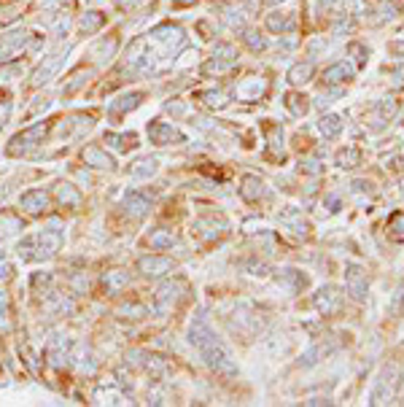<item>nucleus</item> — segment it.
<instances>
[{
  "label": "nucleus",
  "mask_w": 404,
  "mask_h": 407,
  "mask_svg": "<svg viewBox=\"0 0 404 407\" xmlns=\"http://www.w3.org/2000/svg\"><path fill=\"white\" fill-rule=\"evenodd\" d=\"M189 343L200 351V356L205 359V364H208L213 373L226 375V377L237 375V364L232 362V356H229V351L224 348V343L213 335V329H211V324L205 321V315H197V318L191 321V326H189Z\"/></svg>",
  "instance_id": "nucleus-1"
},
{
  "label": "nucleus",
  "mask_w": 404,
  "mask_h": 407,
  "mask_svg": "<svg viewBox=\"0 0 404 407\" xmlns=\"http://www.w3.org/2000/svg\"><path fill=\"white\" fill-rule=\"evenodd\" d=\"M399 386H402V367L396 364V362H391V364H385L383 370H380V375L374 380V388L372 394H370V402L367 405H388L394 397H396V391H399Z\"/></svg>",
  "instance_id": "nucleus-2"
},
{
  "label": "nucleus",
  "mask_w": 404,
  "mask_h": 407,
  "mask_svg": "<svg viewBox=\"0 0 404 407\" xmlns=\"http://www.w3.org/2000/svg\"><path fill=\"white\" fill-rule=\"evenodd\" d=\"M35 46V38L28 30H11L0 35V63H8L14 57H19L22 52H28Z\"/></svg>",
  "instance_id": "nucleus-3"
},
{
  "label": "nucleus",
  "mask_w": 404,
  "mask_h": 407,
  "mask_svg": "<svg viewBox=\"0 0 404 407\" xmlns=\"http://www.w3.org/2000/svg\"><path fill=\"white\" fill-rule=\"evenodd\" d=\"M149 41L154 43L156 49L164 52V57H173V54L184 46V30H181L178 25H159V28L151 30Z\"/></svg>",
  "instance_id": "nucleus-4"
},
{
  "label": "nucleus",
  "mask_w": 404,
  "mask_h": 407,
  "mask_svg": "<svg viewBox=\"0 0 404 407\" xmlns=\"http://www.w3.org/2000/svg\"><path fill=\"white\" fill-rule=\"evenodd\" d=\"M342 302H345V294H342V289H340V286H332V283L321 286V289H318V294H315V300H312L315 311L323 315V318H332V315L340 313Z\"/></svg>",
  "instance_id": "nucleus-5"
},
{
  "label": "nucleus",
  "mask_w": 404,
  "mask_h": 407,
  "mask_svg": "<svg viewBox=\"0 0 404 407\" xmlns=\"http://www.w3.org/2000/svg\"><path fill=\"white\" fill-rule=\"evenodd\" d=\"M345 289L356 302H367L370 297V283H367V273L361 264H348L345 267Z\"/></svg>",
  "instance_id": "nucleus-6"
},
{
  "label": "nucleus",
  "mask_w": 404,
  "mask_h": 407,
  "mask_svg": "<svg viewBox=\"0 0 404 407\" xmlns=\"http://www.w3.org/2000/svg\"><path fill=\"white\" fill-rule=\"evenodd\" d=\"M187 294V283L184 281H167L159 286L156 291V311L159 313H170Z\"/></svg>",
  "instance_id": "nucleus-7"
},
{
  "label": "nucleus",
  "mask_w": 404,
  "mask_h": 407,
  "mask_svg": "<svg viewBox=\"0 0 404 407\" xmlns=\"http://www.w3.org/2000/svg\"><path fill=\"white\" fill-rule=\"evenodd\" d=\"M278 224L283 229H288L291 235H297V238H308V235H310V221L305 219V213H302L299 208H294V205H286V208L280 211Z\"/></svg>",
  "instance_id": "nucleus-8"
},
{
  "label": "nucleus",
  "mask_w": 404,
  "mask_h": 407,
  "mask_svg": "<svg viewBox=\"0 0 404 407\" xmlns=\"http://www.w3.org/2000/svg\"><path fill=\"white\" fill-rule=\"evenodd\" d=\"M138 270L146 275V278H162L167 273L176 270V262L170 256H159V253H146L138 259Z\"/></svg>",
  "instance_id": "nucleus-9"
},
{
  "label": "nucleus",
  "mask_w": 404,
  "mask_h": 407,
  "mask_svg": "<svg viewBox=\"0 0 404 407\" xmlns=\"http://www.w3.org/2000/svg\"><path fill=\"white\" fill-rule=\"evenodd\" d=\"M65 60H67V52L52 54V57H43V63L32 70V87H43V84H49V81L63 70Z\"/></svg>",
  "instance_id": "nucleus-10"
},
{
  "label": "nucleus",
  "mask_w": 404,
  "mask_h": 407,
  "mask_svg": "<svg viewBox=\"0 0 404 407\" xmlns=\"http://www.w3.org/2000/svg\"><path fill=\"white\" fill-rule=\"evenodd\" d=\"M149 138L156 146H176V143H187V135L178 127L167 125V122H151L149 125Z\"/></svg>",
  "instance_id": "nucleus-11"
},
{
  "label": "nucleus",
  "mask_w": 404,
  "mask_h": 407,
  "mask_svg": "<svg viewBox=\"0 0 404 407\" xmlns=\"http://www.w3.org/2000/svg\"><path fill=\"white\" fill-rule=\"evenodd\" d=\"M43 135H46V125H35V127H30V129H25L22 135H17V138L11 140V146H8V154H11V157L28 154L32 146H38V143L43 140Z\"/></svg>",
  "instance_id": "nucleus-12"
},
{
  "label": "nucleus",
  "mask_w": 404,
  "mask_h": 407,
  "mask_svg": "<svg viewBox=\"0 0 404 407\" xmlns=\"http://www.w3.org/2000/svg\"><path fill=\"white\" fill-rule=\"evenodd\" d=\"M356 76V67L348 63H334L323 70V87H340V84H348L350 79Z\"/></svg>",
  "instance_id": "nucleus-13"
},
{
  "label": "nucleus",
  "mask_w": 404,
  "mask_h": 407,
  "mask_svg": "<svg viewBox=\"0 0 404 407\" xmlns=\"http://www.w3.org/2000/svg\"><path fill=\"white\" fill-rule=\"evenodd\" d=\"M370 22L372 25H385V22H394L399 14H402V6L396 0H380L374 8H370Z\"/></svg>",
  "instance_id": "nucleus-14"
},
{
  "label": "nucleus",
  "mask_w": 404,
  "mask_h": 407,
  "mask_svg": "<svg viewBox=\"0 0 404 407\" xmlns=\"http://www.w3.org/2000/svg\"><path fill=\"white\" fill-rule=\"evenodd\" d=\"M224 229H226V221H221V219L216 221L213 216L194 221V235L202 238V240H216V238L224 235Z\"/></svg>",
  "instance_id": "nucleus-15"
},
{
  "label": "nucleus",
  "mask_w": 404,
  "mask_h": 407,
  "mask_svg": "<svg viewBox=\"0 0 404 407\" xmlns=\"http://www.w3.org/2000/svg\"><path fill=\"white\" fill-rule=\"evenodd\" d=\"M125 211L132 219H143V216L151 211V200H149L143 191H129L125 197Z\"/></svg>",
  "instance_id": "nucleus-16"
},
{
  "label": "nucleus",
  "mask_w": 404,
  "mask_h": 407,
  "mask_svg": "<svg viewBox=\"0 0 404 407\" xmlns=\"http://www.w3.org/2000/svg\"><path fill=\"white\" fill-rule=\"evenodd\" d=\"M19 205L28 211V213H43L49 208V194L43 189H30L19 197Z\"/></svg>",
  "instance_id": "nucleus-17"
},
{
  "label": "nucleus",
  "mask_w": 404,
  "mask_h": 407,
  "mask_svg": "<svg viewBox=\"0 0 404 407\" xmlns=\"http://www.w3.org/2000/svg\"><path fill=\"white\" fill-rule=\"evenodd\" d=\"M116 49H119V38H116V35H111V38H100L92 49H89V57H92L97 65H103L116 54Z\"/></svg>",
  "instance_id": "nucleus-18"
},
{
  "label": "nucleus",
  "mask_w": 404,
  "mask_h": 407,
  "mask_svg": "<svg viewBox=\"0 0 404 407\" xmlns=\"http://www.w3.org/2000/svg\"><path fill=\"white\" fill-rule=\"evenodd\" d=\"M264 194H267V189H264V181L259 176H243V181H240V197L246 202H259Z\"/></svg>",
  "instance_id": "nucleus-19"
},
{
  "label": "nucleus",
  "mask_w": 404,
  "mask_h": 407,
  "mask_svg": "<svg viewBox=\"0 0 404 407\" xmlns=\"http://www.w3.org/2000/svg\"><path fill=\"white\" fill-rule=\"evenodd\" d=\"M275 281L278 286L283 289H288V291H302V289H308V275H302L299 270H294V267H286V270H280L278 275H275Z\"/></svg>",
  "instance_id": "nucleus-20"
},
{
  "label": "nucleus",
  "mask_w": 404,
  "mask_h": 407,
  "mask_svg": "<svg viewBox=\"0 0 404 407\" xmlns=\"http://www.w3.org/2000/svg\"><path fill=\"white\" fill-rule=\"evenodd\" d=\"M312 76H315V65H312L310 60H305V63H294L291 67H288V73H286V79H288L291 87H305Z\"/></svg>",
  "instance_id": "nucleus-21"
},
{
  "label": "nucleus",
  "mask_w": 404,
  "mask_h": 407,
  "mask_svg": "<svg viewBox=\"0 0 404 407\" xmlns=\"http://www.w3.org/2000/svg\"><path fill=\"white\" fill-rule=\"evenodd\" d=\"M81 159H84L89 167H100V170H111V167H114V157H111L105 149H100V146H87Z\"/></svg>",
  "instance_id": "nucleus-22"
},
{
  "label": "nucleus",
  "mask_w": 404,
  "mask_h": 407,
  "mask_svg": "<svg viewBox=\"0 0 404 407\" xmlns=\"http://www.w3.org/2000/svg\"><path fill=\"white\" fill-rule=\"evenodd\" d=\"M140 103H143V94L127 92V94H122V97H116V100H111V103H108V111H111V114H127V111H135Z\"/></svg>",
  "instance_id": "nucleus-23"
},
{
  "label": "nucleus",
  "mask_w": 404,
  "mask_h": 407,
  "mask_svg": "<svg viewBox=\"0 0 404 407\" xmlns=\"http://www.w3.org/2000/svg\"><path fill=\"white\" fill-rule=\"evenodd\" d=\"M267 30L278 32V35L291 32L294 30V17L286 14V11H273V14H267Z\"/></svg>",
  "instance_id": "nucleus-24"
},
{
  "label": "nucleus",
  "mask_w": 404,
  "mask_h": 407,
  "mask_svg": "<svg viewBox=\"0 0 404 407\" xmlns=\"http://www.w3.org/2000/svg\"><path fill=\"white\" fill-rule=\"evenodd\" d=\"M156 167H159V162H156L154 157H140L129 167V176H132L135 181H149L156 173Z\"/></svg>",
  "instance_id": "nucleus-25"
},
{
  "label": "nucleus",
  "mask_w": 404,
  "mask_h": 407,
  "mask_svg": "<svg viewBox=\"0 0 404 407\" xmlns=\"http://www.w3.org/2000/svg\"><path fill=\"white\" fill-rule=\"evenodd\" d=\"M318 129H321V135H323L326 140H334L342 132V119L337 114H323V116L318 119Z\"/></svg>",
  "instance_id": "nucleus-26"
},
{
  "label": "nucleus",
  "mask_w": 404,
  "mask_h": 407,
  "mask_svg": "<svg viewBox=\"0 0 404 407\" xmlns=\"http://www.w3.org/2000/svg\"><path fill=\"white\" fill-rule=\"evenodd\" d=\"M334 162H337V167H342V170H353V167L361 165V152L356 146H345V149L337 152Z\"/></svg>",
  "instance_id": "nucleus-27"
},
{
  "label": "nucleus",
  "mask_w": 404,
  "mask_h": 407,
  "mask_svg": "<svg viewBox=\"0 0 404 407\" xmlns=\"http://www.w3.org/2000/svg\"><path fill=\"white\" fill-rule=\"evenodd\" d=\"M57 200L63 202L65 208H78L81 205V191L73 187V184H57Z\"/></svg>",
  "instance_id": "nucleus-28"
},
{
  "label": "nucleus",
  "mask_w": 404,
  "mask_h": 407,
  "mask_svg": "<svg viewBox=\"0 0 404 407\" xmlns=\"http://www.w3.org/2000/svg\"><path fill=\"white\" fill-rule=\"evenodd\" d=\"M103 25H105V14H100V11H87V14L78 19V30L84 32V35H92V32H97Z\"/></svg>",
  "instance_id": "nucleus-29"
},
{
  "label": "nucleus",
  "mask_w": 404,
  "mask_h": 407,
  "mask_svg": "<svg viewBox=\"0 0 404 407\" xmlns=\"http://www.w3.org/2000/svg\"><path fill=\"white\" fill-rule=\"evenodd\" d=\"M149 243H151V249L164 251V249H173V246L178 243V238H176V232H170V229H154V232L149 235Z\"/></svg>",
  "instance_id": "nucleus-30"
},
{
  "label": "nucleus",
  "mask_w": 404,
  "mask_h": 407,
  "mask_svg": "<svg viewBox=\"0 0 404 407\" xmlns=\"http://www.w3.org/2000/svg\"><path fill=\"white\" fill-rule=\"evenodd\" d=\"M127 283H129V275L122 273V270H111V273L103 275V286H105L108 294H119Z\"/></svg>",
  "instance_id": "nucleus-31"
},
{
  "label": "nucleus",
  "mask_w": 404,
  "mask_h": 407,
  "mask_svg": "<svg viewBox=\"0 0 404 407\" xmlns=\"http://www.w3.org/2000/svg\"><path fill=\"white\" fill-rule=\"evenodd\" d=\"M283 103H286V108L294 114V116H305L308 111H310V103H308V97L299 92H288L283 97Z\"/></svg>",
  "instance_id": "nucleus-32"
},
{
  "label": "nucleus",
  "mask_w": 404,
  "mask_h": 407,
  "mask_svg": "<svg viewBox=\"0 0 404 407\" xmlns=\"http://www.w3.org/2000/svg\"><path fill=\"white\" fill-rule=\"evenodd\" d=\"M396 111H399V103L394 97H385V100H377L374 103V114H377L380 122H391L396 116Z\"/></svg>",
  "instance_id": "nucleus-33"
},
{
  "label": "nucleus",
  "mask_w": 404,
  "mask_h": 407,
  "mask_svg": "<svg viewBox=\"0 0 404 407\" xmlns=\"http://www.w3.org/2000/svg\"><path fill=\"white\" fill-rule=\"evenodd\" d=\"M49 359H52V364H54V367H63V364H67L70 353H67V343H65L63 337L52 340V345H49Z\"/></svg>",
  "instance_id": "nucleus-34"
},
{
  "label": "nucleus",
  "mask_w": 404,
  "mask_h": 407,
  "mask_svg": "<svg viewBox=\"0 0 404 407\" xmlns=\"http://www.w3.org/2000/svg\"><path fill=\"white\" fill-rule=\"evenodd\" d=\"M388 238L394 243H404V211H396L391 219H388V227H385Z\"/></svg>",
  "instance_id": "nucleus-35"
},
{
  "label": "nucleus",
  "mask_w": 404,
  "mask_h": 407,
  "mask_svg": "<svg viewBox=\"0 0 404 407\" xmlns=\"http://www.w3.org/2000/svg\"><path fill=\"white\" fill-rule=\"evenodd\" d=\"M235 65H237V60H218V57H211L208 63L202 65V73H205V76H221V73H229Z\"/></svg>",
  "instance_id": "nucleus-36"
},
{
  "label": "nucleus",
  "mask_w": 404,
  "mask_h": 407,
  "mask_svg": "<svg viewBox=\"0 0 404 407\" xmlns=\"http://www.w3.org/2000/svg\"><path fill=\"white\" fill-rule=\"evenodd\" d=\"M264 132H267V143H270V152L278 154L283 159V129L278 125H264Z\"/></svg>",
  "instance_id": "nucleus-37"
},
{
  "label": "nucleus",
  "mask_w": 404,
  "mask_h": 407,
  "mask_svg": "<svg viewBox=\"0 0 404 407\" xmlns=\"http://www.w3.org/2000/svg\"><path fill=\"white\" fill-rule=\"evenodd\" d=\"M200 97H202V103H205L208 108H224V105L229 103V92L221 90V87H218V90H211V92H202Z\"/></svg>",
  "instance_id": "nucleus-38"
},
{
  "label": "nucleus",
  "mask_w": 404,
  "mask_h": 407,
  "mask_svg": "<svg viewBox=\"0 0 404 407\" xmlns=\"http://www.w3.org/2000/svg\"><path fill=\"white\" fill-rule=\"evenodd\" d=\"M243 43L248 46L251 52H264L267 49V38L262 35V32H256V30H243Z\"/></svg>",
  "instance_id": "nucleus-39"
},
{
  "label": "nucleus",
  "mask_w": 404,
  "mask_h": 407,
  "mask_svg": "<svg viewBox=\"0 0 404 407\" xmlns=\"http://www.w3.org/2000/svg\"><path fill=\"white\" fill-rule=\"evenodd\" d=\"M348 54L353 57L356 67H364L367 60H370V49H367L364 43H359V41H350V43H348Z\"/></svg>",
  "instance_id": "nucleus-40"
},
{
  "label": "nucleus",
  "mask_w": 404,
  "mask_h": 407,
  "mask_svg": "<svg viewBox=\"0 0 404 407\" xmlns=\"http://www.w3.org/2000/svg\"><path fill=\"white\" fill-rule=\"evenodd\" d=\"M105 143H111L116 152H127V143H129V146H135V135H132V132H129V135L108 132V135H105Z\"/></svg>",
  "instance_id": "nucleus-41"
},
{
  "label": "nucleus",
  "mask_w": 404,
  "mask_h": 407,
  "mask_svg": "<svg viewBox=\"0 0 404 407\" xmlns=\"http://www.w3.org/2000/svg\"><path fill=\"white\" fill-rule=\"evenodd\" d=\"M370 8H372V6H370L367 0H345V14H348V17H353V19H356V17L370 14Z\"/></svg>",
  "instance_id": "nucleus-42"
},
{
  "label": "nucleus",
  "mask_w": 404,
  "mask_h": 407,
  "mask_svg": "<svg viewBox=\"0 0 404 407\" xmlns=\"http://www.w3.org/2000/svg\"><path fill=\"white\" fill-rule=\"evenodd\" d=\"M146 373H151V377H154V380H159V377L167 373V364H164V359H159V356H149V359H146Z\"/></svg>",
  "instance_id": "nucleus-43"
},
{
  "label": "nucleus",
  "mask_w": 404,
  "mask_h": 407,
  "mask_svg": "<svg viewBox=\"0 0 404 407\" xmlns=\"http://www.w3.org/2000/svg\"><path fill=\"white\" fill-rule=\"evenodd\" d=\"M213 57H218V60H237V52H235L232 43H216L213 46Z\"/></svg>",
  "instance_id": "nucleus-44"
},
{
  "label": "nucleus",
  "mask_w": 404,
  "mask_h": 407,
  "mask_svg": "<svg viewBox=\"0 0 404 407\" xmlns=\"http://www.w3.org/2000/svg\"><path fill=\"white\" fill-rule=\"evenodd\" d=\"M388 313L394 315V318L404 315V286L394 294V300H391V305H388Z\"/></svg>",
  "instance_id": "nucleus-45"
},
{
  "label": "nucleus",
  "mask_w": 404,
  "mask_h": 407,
  "mask_svg": "<svg viewBox=\"0 0 404 407\" xmlns=\"http://www.w3.org/2000/svg\"><path fill=\"white\" fill-rule=\"evenodd\" d=\"M246 90H251V92H253V100H256L259 94L264 92V81H259V79L253 76V79H248V81H243V84L237 87V92H246Z\"/></svg>",
  "instance_id": "nucleus-46"
},
{
  "label": "nucleus",
  "mask_w": 404,
  "mask_h": 407,
  "mask_svg": "<svg viewBox=\"0 0 404 407\" xmlns=\"http://www.w3.org/2000/svg\"><path fill=\"white\" fill-rule=\"evenodd\" d=\"M299 167H302L305 173H310V176H318V173H323V165H321L318 159H302V162H299Z\"/></svg>",
  "instance_id": "nucleus-47"
},
{
  "label": "nucleus",
  "mask_w": 404,
  "mask_h": 407,
  "mask_svg": "<svg viewBox=\"0 0 404 407\" xmlns=\"http://www.w3.org/2000/svg\"><path fill=\"white\" fill-rule=\"evenodd\" d=\"M246 270H251V275H259V278L267 275V264H264V262H248Z\"/></svg>",
  "instance_id": "nucleus-48"
},
{
  "label": "nucleus",
  "mask_w": 404,
  "mask_h": 407,
  "mask_svg": "<svg viewBox=\"0 0 404 407\" xmlns=\"http://www.w3.org/2000/svg\"><path fill=\"white\" fill-rule=\"evenodd\" d=\"M388 52H391L394 57H404V38H396V41H391V43H388Z\"/></svg>",
  "instance_id": "nucleus-49"
},
{
  "label": "nucleus",
  "mask_w": 404,
  "mask_h": 407,
  "mask_svg": "<svg viewBox=\"0 0 404 407\" xmlns=\"http://www.w3.org/2000/svg\"><path fill=\"white\" fill-rule=\"evenodd\" d=\"M323 205H326L329 213H337V211H340V197H337V194H329V197L323 200Z\"/></svg>",
  "instance_id": "nucleus-50"
},
{
  "label": "nucleus",
  "mask_w": 404,
  "mask_h": 407,
  "mask_svg": "<svg viewBox=\"0 0 404 407\" xmlns=\"http://www.w3.org/2000/svg\"><path fill=\"white\" fill-rule=\"evenodd\" d=\"M8 111H11V103H8V97H0V125L8 119Z\"/></svg>",
  "instance_id": "nucleus-51"
},
{
  "label": "nucleus",
  "mask_w": 404,
  "mask_h": 407,
  "mask_svg": "<svg viewBox=\"0 0 404 407\" xmlns=\"http://www.w3.org/2000/svg\"><path fill=\"white\" fill-rule=\"evenodd\" d=\"M353 191H359V194H372V184L370 181H353Z\"/></svg>",
  "instance_id": "nucleus-52"
},
{
  "label": "nucleus",
  "mask_w": 404,
  "mask_h": 407,
  "mask_svg": "<svg viewBox=\"0 0 404 407\" xmlns=\"http://www.w3.org/2000/svg\"><path fill=\"white\" fill-rule=\"evenodd\" d=\"M38 3H41L46 11H60V6H63L65 0H38Z\"/></svg>",
  "instance_id": "nucleus-53"
},
{
  "label": "nucleus",
  "mask_w": 404,
  "mask_h": 407,
  "mask_svg": "<svg viewBox=\"0 0 404 407\" xmlns=\"http://www.w3.org/2000/svg\"><path fill=\"white\" fill-rule=\"evenodd\" d=\"M388 73H391V76H396V79H394V84H396V87H402V84H404V65H402V67H394V70H388Z\"/></svg>",
  "instance_id": "nucleus-54"
},
{
  "label": "nucleus",
  "mask_w": 404,
  "mask_h": 407,
  "mask_svg": "<svg viewBox=\"0 0 404 407\" xmlns=\"http://www.w3.org/2000/svg\"><path fill=\"white\" fill-rule=\"evenodd\" d=\"M146 0H119V6L125 8V11H132V8H138V6H143Z\"/></svg>",
  "instance_id": "nucleus-55"
},
{
  "label": "nucleus",
  "mask_w": 404,
  "mask_h": 407,
  "mask_svg": "<svg viewBox=\"0 0 404 407\" xmlns=\"http://www.w3.org/2000/svg\"><path fill=\"white\" fill-rule=\"evenodd\" d=\"M391 167H394V170H404V159L402 157L391 159Z\"/></svg>",
  "instance_id": "nucleus-56"
},
{
  "label": "nucleus",
  "mask_w": 404,
  "mask_h": 407,
  "mask_svg": "<svg viewBox=\"0 0 404 407\" xmlns=\"http://www.w3.org/2000/svg\"><path fill=\"white\" fill-rule=\"evenodd\" d=\"M312 3H315V6H318V8H329V6H332V3H334V0H312Z\"/></svg>",
  "instance_id": "nucleus-57"
},
{
  "label": "nucleus",
  "mask_w": 404,
  "mask_h": 407,
  "mask_svg": "<svg viewBox=\"0 0 404 407\" xmlns=\"http://www.w3.org/2000/svg\"><path fill=\"white\" fill-rule=\"evenodd\" d=\"M173 3H176V6H191L194 0H173Z\"/></svg>",
  "instance_id": "nucleus-58"
},
{
  "label": "nucleus",
  "mask_w": 404,
  "mask_h": 407,
  "mask_svg": "<svg viewBox=\"0 0 404 407\" xmlns=\"http://www.w3.org/2000/svg\"><path fill=\"white\" fill-rule=\"evenodd\" d=\"M264 3H273L275 6V3H286V0H264Z\"/></svg>",
  "instance_id": "nucleus-59"
},
{
  "label": "nucleus",
  "mask_w": 404,
  "mask_h": 407,
  "mask_svg": "<svg viewBox=\"0 0 404 407\" xmlns=\"http://www.w3.org/2000/svg\"><path fill=\"white\" fill-rule=\"evenodd\" d=\"M399 191H402V197H404V178H402V184H399Z\"/></svg>",
  "instance_id": "nucleus-60"
}]
</instances>
